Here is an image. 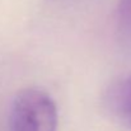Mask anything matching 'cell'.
<instances>
[{
    "mask_svg": "<svg viewBox=\"0 0 131 131\" xmlns=\"http://www.w3.org/2000/svg\"><path fill=\"white\" fill-rule=\"evenodd\" d=\"M59 111L55 99L43 89L26 88L12 101L9 131H56Z\"/></svg>",
    "mask_w": 131,
    "mask_h": 131,
    "instance_id": "1",
    "label": "cell"
},
{
    "mask_svg": "<svg viewBox=\"0 0 131 131\" xmlns=\"http://www.w3.org/2000/svg\"><path fill=\"white\" fill-rule=\"evenodd\" d=\"M110 106L116 117L131 130V73L112 88L110 93Z\"/></svg>",
    "mask_w": 131,
    "mask_h": 131,
    "instance_id": "2",
    "label": "cell"
},
{
    "mask_svg": "<svg viewBox=\"0 0 131 131\" xmlns=\"http://www.w3.org/2000/svg\"><path fill=\"white\" fill-rule=\"evenodd\" d=\"M116 24L121 37L131 42V0H118L116 8Z\"/></svg>",
    "mask_w": 131,
    "mask_h": 131,
    "instance_id": "3",
    "label": "cell"
}]
</instances>
